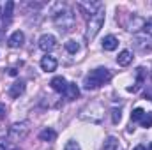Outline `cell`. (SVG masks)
<instances>
[{
  "label": "cell",
  "mask_w": 152,
  "mask_h": 150,
  "mask_svg": "<svg viewBox=\"0 0 152 150\" xmlns=\"http://www.w3.org/2000/svg\"><path fill=\"white\" fill-rule=\"evenodd\" d=\"M110 79H112V73H110V69H106V67H97V69L90 71L88 74L85 76L83 85H85V88L94 90V88L103 87V85L108 83Z\"/></svg>",
  "instance_id": "6da1fadb"
},
{
  "label": "cell",
  "mask_w": 152,
  "mask_h": 150,
  "mask_svg": "<svg viewBox=\"0 0 152 150\" xmlns=\"http://www.w3.org/2000/svg\"><path fill=\"white\" fill-rule=\"evenodd\" d=\"M103 23H104V9L101 7V9L96 11L94 16H90V20H88V27H87V32H85V39H87L88 42L97 36V32L101 30Z\"/></svg>",
  "instance_id": "7a4b0ae2"
},
{
  "label": "cell",
  "mask_w": 152,
  "mask_h": 150,
  "mask_svg": "<svg viewBox=\"0 0 152 150\" xmlns=\"http://www.w3.org/2000/svg\"><path fill=\"white\" fill-rule=\"evenodd\" d=\"M27 134H28V124H27V122H21V124H14V125L11 127V131H9V136H11L12 140H16V141L23 140Z\"/></svg>",
  "instance_id": "3957f363"
},
{
  "label": "cell",
  "mask_w": 152,
  "mask_h": 150,
  "mask_svg": "<svg viewBox=\"0 0 152 150\" xmlns=\"http://www.w3.org/2000/svg\"><path fill=\"white\" fill-rule=\"evenodd\" d=\"M39 48L48 53V51H51V50L57 48V39L53 37L51 34H44V36L39 37Z\"/></svg>",
  "instance_id": "277c9868"
},
{
  "label": "cell",
  "mask_w": 152,
  "mask_h": 150,
  "mask_svg": "<svg viewBox=\"0 0 152 150\" xmlns=\"http://www.w3.org/2000/svg\"><path fill=\"white\" fill-rule=\"evenodd\" d=\"M25 42V34L21 32V30H16V32H12L9 39H7V44H9V48H20L21 44Z\"/></svg>",
  "instance_id": "5b68a950"
},
{
  "label": "cell",
  "mask_w": 152,
  "mask_h": 150,
  "mask_svg": "<svg viewBox=\"0 0 152 150\" xmlns=\"http://www.w3.org/2000/svg\"><path fill=\"white\" fill-rule=\"evenodd\" d=\"M57 58L55 57H50V55H46V57H42L41 58V67H42V71H46V73H53L55 69H57Z\"/></svg>",
  "instance_id": "8992f818"
},
{
  "label": "cell",
  "mask_w": 152,
  "mask_h": 150,
  "mask_svg": "<svg viewBox=\"0 0 152 150\" xmlns=\"http://www.w3.org/2000/svg\"><path fill=\"white\" fill-rule=\"evenodd\" d=\"M50 85H51V88H53L55 92L64 94V92H66V87H67V81H66L62 76H55V78L50 81Z\"/></svg>",
  "instance_id": "52a82bcc"
},
{
  "label": "cell",
  "mask_w": 152,
  "mask_h": 150,
  "mask_svg": "<svg viewBox=\"0 0 152 150\" xmlns=\"http://www.w3.org/2000/svg\"><path fill=\"white\" fill-rule=\"evenodd\" d=\"M25 92V81H16V83H12L11 85V88H9V97H12V99H18L21 94Z\"/></svg>",
  "instance_id": "ba28073f"
},
{
  "label": "cell",
  "mask_w": 152,
  "mask_h": 150,
  "mask_svg": "<svg viewBox=\"0 0 152 150\" xmlns=\"http://www.w3.org/2000/svg\"><path fill=\"white\" fill-rule=\"evenodd\" d=\"M131 62H133V53H131L129 50H122V51L118 53V57H117V64L122 66V67H126V66H129Z\"/></svg>",
  "instance_id": "9c48e42d"
},
{
  "label": "cell",
  "mask_w": 152,
  "mask_h": 150,
  "mask_svg": "<svg viewBox=\"0 0 152 150\" xmlns=\"http://www.w3.org/2000/svg\"><path fill=\"white\" fill-rule=\"evenodd\" d=\"M64 95L67 97V101H75L76 97L80 95V88H78V85H76V83H67Z\"/></svg>",
  "instance_id": "30bf717a"
},
{
  "label": "cell",
  "mask_w": 152,
  "mask_h": 150,
  "mask_svg": "<svg viewBox=\"0 0 152 150\" xmlns=\"http://www.w3.org/2000/svg\"><path fill=\"white\" fill-rule=\"evenodd\" d=\"M117 46H118V39L115 37V36H106V37L103 39V50L113 51V50H117Z\"/></svg>",
  "instance_id": "8fae6325"
},
{
  "label": "cell",
  "mask_w": 152,
  "mask_h": 150,
  "mask_svg": "<svg viewBox=\"0 0 152 150\" xmlns=\"http://www.w3.org/2000/svg\"><path fill=\"white\" fill-rule=\"evenodd\" d=\"M55 138H57V133L53 129H44V131L39 133V140L41 141H55Z\"/></svg>",
  "instance_id": "7c38bea8"
},
{
  "label": "cell",
  "mask_w": 152,
  "mask_h": 150,
  "mask_svg": "<svg viewBox=\"0 0 152 150\" xmlns=\"http://www.w3.org/2000/svg\"><path fill=\"white\" fill-rule=\"evenodd\" d=\"M103 150H118V140H117L115 136H108V138L104 140Z\"/></svg>",
  "instance_id": "4fadbf2b"
},
{
  "label": "cell",
  "mask_w": 152,
  "mask_h": 150,
  "mask_svg": "<svg viewBox=\"0 0 152 150\" xmlns=\"http://www.w3.org/2000/svg\"><path fill=\"white\" fill-rule=\"evenodd\" d=\"M12 9H14V2H7V4H5V9H4V12H2V18L5 20V23L11 21V18H12Z\"/></svg>",
  "instance_id": "5bb4252c"
},
{
  "label": "cell",
  "mask_w": 152,
  "mask_h": 150,
  "mask_svg": "<svg viewBox=\"0 0 152 150\" xmlns=\"http://www.w3.org/2000/svg\"><path fill=\"white\" fill-rule=\"evenodd\" d=\"M143 115H145V111L142 108H134L133 113H131V122H140L143 118Z\"/></svg>",
  "instance_id": "9a60e30c"
},
{
  "label": "cell",
  "mask_w": 152,
  "mask_h": 150,
  "mask_svg": "<svg viewBox=\"0 0 152 150\" xmlns=\"http://www.w3.org/2000/svg\"><path fill=\"white\" fill-rule=\"evenodd\" d=\"M66 50H67L69 53H76V51L80 50V44H78L76 41H67V42H66Z\"/></svg>",
  "instance_id": "2e32d148"
},
{
  "label": "cell",
  "mask_w": 152,
  "mask_h": 150,
  "mask_svg": "<svg viewBox=\"0 0 152 150\" xmlns=\"http://www.w3.org/2000/svg\"><path fill=\"white\" fill-rule=\"evenodd\" d=\"M140 124H142V127H145V129H149V127H152V115H143V118L140 120Z\"/></svg>",
  "instance_id": "e0dca14e"
},
{
  "label": "cell",
  "mask_w": 152,
  "mask_h": 150,
  "mask_svg": "<svg viewBox=\"0 0 152 150\" xmlns=\"http://www.w3.org/2000/svg\"><path fill=\"white\" fill-rule=\"evenodd\" d=\"M120 118H122L120 110H118V108H113V110H112V120H113V124H118V122H120Z\"/></svg>",
  "instance_id": "ac0fdd59"
},
{
  "label": "cell",
  "mask_w": 152,
  "mask_h": 150,
  "mask_svg": "<svg viewBox=\"0 0 152 150\" xmlns=\"http://www.w3.org/2000/svg\"><path fill=\"white\" fill-rule=\"evenodd\" d=\"M64 150H81V149H80L78 141H73V140H71V141H67V143H66V149H64Z\"/></svg>",
  "instance_id": "d6986e66"
},
{
  "label": "cell",
  "mask_w": 152,
  "mask_h": 150,
  "mask_svg": "<svg viewBox=\"0 0 152 150\" xmlns=\"http://www.w3.org/2000/svg\"><path fill=\"white\" fill-rule=\"evenodd\" d=\"M5 115H7V108H5V104H0V120L5 118Z\"/></svg>",
  "instance_id": "ffe728a7"
},
{
  "label": "cell",
  "mask_w": 152,
  "mask_h": 150,
  "mask_svg": "<svg viewBox=\"0 0 152 150\" xmlns=\"http://www.w3.org/2000/svg\"><path fill=\"white\" fill-rule=\"evenodd\" d=\"M0 150H7V138H0Z\"/></svg>",
  "instance_id": "44dd1931"
},
{
  "label": "cell",
  "mask_w": 152,
  "mask_h": 150,
  "mask_svg": "<svg viewBox=\"0 0 152 150\" xmlns=\"http://www.w3.org/2000/svg\"><path fill=\"white\" fill-rule=\"evenodd\" d=\"M9 74H11V76H16V74H18V71H16V69H9Z\"/></svg>",
  "instance_id": "7402d4cb"
},
{
  "label": "cell",
  "mask_w": 152,
  "mask_h": 150,
  "mask_svg": "<svg viewBox=\"0 0 152 150\" xmlns=\"http://www.w3.org/2000/svg\"><path fill=\"white\" fill-rule=\"evenodd\" d=\"M133 150H147V149H145L143 145H138V147H134V149H133Z\"/></svg>",
  "instance_id": "603a6c76"
},
{
  "label": "cell",
  "mask_w": 152,
  "mask_h": 150,
  "mask_svg": "<svg viewBox=\"0 0 152 150\" xmlns=\"http://www.w3.org/2000/svg\"><path fill=\"white\" fill-rule=\"evenodd\" d=\"M149 150H152V143H151V147H149Z\"/></svg>",
  "instance_id": "cb8c5ba5"
},
{
  "label": "cell",
  "mask_w": 152,
  "mask_h": 150,
  "mask_svg": "<svg viewBox=\"0 0 152 150\" xmlns=\"http://www.w3.org/2000/svg\"><path fill=\"white\" fill-rule=\"evenodd\" d=\"M14 150H21V149H14Z\"/></svg>",
  "instance_id": "d4e9b609"
},
{
  "label": "cell",
  "mask_w": 152,
  "mask_h": 150,
  "mask_svg": "<svg viewBox=\"0 0 152 150\" xmlns=\"http://www.w3.org/2000/svg\"><path fill=\"white\" fill-rule=\"evenodd\" d=\"M0 16H2V11H0Z\"/></svg>",
  "instance_id": "484cf974"
}]
</instances>
